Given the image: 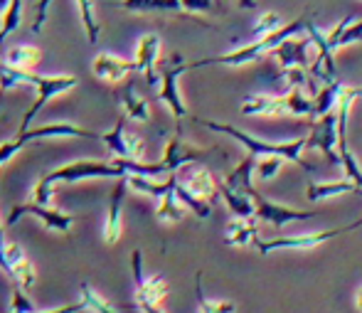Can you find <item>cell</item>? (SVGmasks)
<instances>
[{"instance_id":"1","label":"cell","mask_w":362,"mask_h":313,"mask_svg":"<svg viewBox=\"0 0 362 313\" xmlns=\"http://www.w3.org/2000/svg\"><path fill=\"white\" fill-rule=\"evenodd\" d=\"M104 181V178H114V181H121V178H129L124 171H121L116 163H104V161H74L67 163L62 168H54V171L45 173L40 178V183L33 190V200L37 205H45L49 207L54 195V186L57 183H81V181Z\"/></svg>"},{"instance_id":"2","label":"cell","mask_w":362,"mask_h":313,"mask_svg":"<svg viewBox=\"0 0 362 313\" xmlns=\"http://www.w3.org/2000/svg\"><path fill=\"white\" fill-rule=\"evenodd\" d=\"M308 23H310V18H308V15H303V18L284 25L281 30H276V33L269 35V38L254 40V42L247 45V47H237V50H232V52H227V55H219V57H205V59H195V62H187V69H200V67H212V64L242 67V64H249V62H257V59H262L264 55L276 52V50L281 47L286 40L298 38L303 30H308Z\"/></svg>"},{"instance_id":"3","label":"cell","mask_w":362,"mask_h":313,"mask_svg":"<svg viewBox=\"0 0 362 313\" xmlns=\"http://www.w3.org/2000/svg\"><path fill=\"white\" fill-rule=\"evenodd\" d=\"M197 124L210 128L215 133H224V136H232L234 141H239L244 148L249 151V156L254 158H267V156H279L288 163H296L303 171H313L310 163L303 161V148L308 146V138H298V141H288V143H272V141H262V138L252 136L247 131H239V128L229 126V124H219V121H207V119H197Z\"/></svg>"},{"instance_id":"4","label":"cell","mask_w":362,"mask_h":313,"mask_svg":"<svg viewBox=\"0 0 362 313\" xmlns=\"http://www.w3.org/2000/svg\"><path fill=\"white\" fill-rule=\"evenodd\" d=\"M76 84H79V76L76 74H35L33 72V86H37V99H35V104L25 111L20 133L30 131V124H33L35 116H37L40 111L49 104V101L57 99V96H62L64 91L74 89Z\"/></svg>"},{"instance_id":"5","label":"cell","mask_w":362,"mask_h":313,"mask_svg":"<svg viewBox=\"0 0 362 313\" xmlns=\"http://www.w3.org/2000/svg\"><path fill=\"white\" fill-rule=\"evenodd\" d=\"M23 217H35L45 224L47 229H54L59 234H67L72 229V224L76 222L74 215H67V212H59V210H52V207H45V205H37V203H23V205H15L10 210L8 220H5V227H15Z\"/></svg>"},{"instance_id":"6","label":"cell","mask_w":362,"mask_h":313,"mask_svg":"<svg viewBox=\"0 0 362 313\" xmlns=\"http://www.w3.org/2000/svg\"><path fill=\"white\" fill-rule=\"evenodd\" d=\"M182 72H187V64L182 62L180 55H173L170 62L163 67V74H160V89H158V99L170 109V114L175 116L177 126L182 124V119L187 116V106L182 104V96L180 89H177V79H180Z\"/></svg>"},{"instance_id":"7","label":"cell","mask_w":362,"mask_h":313,"mask_svg":"<svg viewBox=\"0 0 362 313\" xmlns=\"http://www.w3.org/2000/svg\"><path fill=\"white\" fill-rule=\"evenodd\" d=\"M348 232L350 227H335V229H325V232H303V234H286V237H274V239H257L254 244H257V249L262 254H272V251L279 249H315L320 244Z\"/></svg>"},{"instance_id":"8","label":"cell","mask_w":362,"mask_h":313,"mask_svg":"<svg viewBox=\"0 0 362 313\" xmlns=\"http://www.w3.org/2000/svg\"><path fill=\"white\" fill-rule=\"evenodd\" d=\"M131 269H134L136 284V304H153L160 306V301L168 296V279L163 274L146 276L144 274V251L134 249L131 254Z\"/></svg>"},{"instance_id":"9","label":"cell","mask_w":362,"mask_h":313,"mask_svg":"<svg viewBox=\"0 0 362 313\" xmlns=\"http://www.w3.org/2000/svg\"><path fill=\"white\" fill-rule=\"evenodd\" d=\"M101 141L114 153L116 161H144L146 146H144V141H141V136L126 131V116H121L114 124V128L101 133Z\"/></svg>"},{"instance_id":"10","label":"cell","mask_w":362,"mask_h":313,"mask_svg":"<svg viewBox=\"0 0 362 313\" xmlns=\"http://www.w3.org/2000/svg\"><path fill=\"white\" fill-rule=\"evenodd\" d=\"M180 188H185L192 198L202 200V203H215L219 198V183L217 178L212 176V171H207L202 163H192V166H185L175 173Z\"/></svg>"},{"instance_id":"11","label":"cell","mask_w":362,"mask_h":313,"mask_svg":"<svg viewBox=\"0 0 362 313\" xmlns=\"http://www.w3.org/2000/svg\"><path fill=\"white\" fill-rule=\"evenodd\" d=\"M210 153H215V148L192 146V143H187L185 138L177 133V136H173L170 141H168L165 151H163L160 163L165 166L168 176H173V173H177L180 168L192 166V163H202L207 156H210Z\"/></svg>"},{"instance_id":"12","label":"cell","mask_w":362,"mask_h":313,"mask_svg":"<svg viewBox=\"0 0 362 313\" xmlns=\"http://www.w3.org/2000/svg\"><path fill=\"white\" fill-rule=\"evenodd\" d=\"M257 203V220L262 222H269L274 227H286L291 222H305V220H313L315 212L313 210H296V207H286V205L272 203V200H264L262 195L254 198Z\"/></svg>"},{"instance_id":"13","label":"cell","mask_w":362,"mask_h":313,"mask_svg":"<svg viewBox=\"0 0 362 313\" xmlns=\"http://www.w3.org/2000/svg\"><path fill=\"white\" fill-rule=\"evenodd\" d=\"M18 138L25 146H30V143L42 141V138H86V141H101V133L67 124V121H57V124H45L37 128H30L25 133H18Z\"/></svg>"},{"instance_id":"14","label":"cell","mask_w":362,"mask_h":313,"mask_svg":"<svg viewBox=\"0 0 362 313\" xmlns=\"http://www.w3.org/2000/svg\"><path fill=\"white\" fill-rule=\"evenodd\" d=\"M308 146L320 148L330 161L340 166V153H338L340 133H338V116H335V111H330V114H325L323 119L315 121L313 133L308 136Z\"/></svg>"},{"instance_id":"15","label":"cell","mask_w":362,"mask_h":313,"mask_svg":"<svg viewBox=\"0 0 362 313\" xmlns=\"http://www.w3.org/2000/svg\"><path fill=\"white\" fill-rule=\"evenodd\" d=\"M244 116H293L291 94H254L242 104Z\"/></svg>"},{"instance_id":"16","label":"cell","mask_w":362,"mask_h":313,"mask_svg":"<svg viewBox=\"0 0 362 313\" xmlns=\"http://www.w3.org/2000/svg\"><path fill=\"white\" fill-rule=\"evenodd\" d=\"M5 261H8V279L25 291L33 289L37 271H35V264L28 259V254H25L18 242L5 244Z\"/></svg>"},{"instance_id":"17","label":"cell","mask_w":362,"mask_h":313,"mask_svg":"<svg viewBox=\"0 0 362 313\" xmlns=\"http://www.w3.org/2000/svg\"><path fill=\"white\" fill-rule=\"evenodd\" d=\"M126 190H129V181H126V178L116 181L114 190H111L109 210H106V217H104V242L106 244H116L121 239V232H124V220H121V210H124Z\"/></svg>"},{"instance_id":"18","label":"cell","mask_w":362,"mask_h":313,"mask_svg":"<svg viewBox=\"0 0 362 313\" xmlns=\"http://www.w3.org/2000/svg\"><path fill=\"white\" fill-rule=\"evenodd\" d=\"M158 57H160V38H158L156 33L151 35H144V38L139 40V45H136V69L141 72V74L146 76L148 84H160V79H158L156 74V64H158Z\"/></svg>"},{"instance_id":"19","label":"cell","mask_w":362,"mask_h":313,"mask_svg":"<svg viewBox=\"0 0 362 313\" xmlns=\"http://www.w3.org/2000/svg\"><path fill=\"white\" fill-rule=\"evenodd\" d=\"M91 72H94L101 81L119 84V81H124L126 76L134 74V72H139V69H136L134 59H124V57H119V55L101 52L99 57L94 59V64H91Z\"/></svg>"},{"instance_id":"20","label":"cell","mask_w":362,"mask_h":313,"mask_svg":"<svg viewBox=\"0 0 362 313\" xmlns=\"http://www.w3.org/2000/svg\"><path fill=\"white\" fill-rule=\"evenodd\" d=\"M310 38H291L286 42L281 45V47L276 50V59L279 64H281V69H310V62H313V57L308 55V47H310Z\"/></svg>"},{"instance_id":"21","label":"cell","mask_w":362,"mask_h":313,"mask_svg":"<svg viewBox=\"0 0 362 313\" xmlns=\"http://www.w3.org/2000/svg\"><path fill=\"white\" fill-rule=\"evenodd\" d=\"M254 168H257V158L247 153V158H244L242 163H237V166L227 173L224 186H227L229 190H234V193L257 198L259 193H257V188H254Z\"/></svg>"},{"instance_id":"22","label":"cell","mask_w":362,"mask_h":313,"mask_svg":"<svg viewBox=\"0 0 362 313\" xmlns=\"http://www.w3.org/2000/svg\"><path fill=\"white\" fill-rule=\"evenodd\" d=\"M257 239H259L257 217L254 220L234 217L232 222L224 227V244H227V247H247V244L257 242Z\"/></svg>"},{"instance_id":"23","label":"cell","mask_w":362,"mask_h":313,"mask_svg":"<svg viewBox=\"0 0 362 313\" xmlns=\"http://www.w3.org/2000/svg\"><path fill=\"white\" fill-rule=\"evenodd\" d=\"M355 193L362 195V190L350 181L310 183V186L305 188V200L313 203V205H318V203H325V200H330V198H338V195H355Z\"/></svg>"},{"instance_id":"24","label":"cell","mask_w":362,"mask_h":313,"mask_svg":"<svg viewBox=\"0 0 362 313\" xmlns=\"http://www.w3.org/2000/svg\"><path fill=\"white\" fill-rule=\"evenodd\" d=\"M40 62H42V52L35 45H15L3 52V64L18 72H33Z\"/></svg>"},{"instance_id":"25","label":"cell","mask_w":362,"mask_h":313,"mask_svg":"<svg viewBox=\"0 0 362 313\" xmlns=\"http://www.w3.org/2000/svg\"><path fill=\"white\" fill-rule=\"evenodd\" d=\"M219 198L224 200V205H227L234 217H242V220L257 217V203H254V198H249V195L234 193V190H229L224 183H219Z\"/></svg>"},{"instance_id":"26","label":"cell","mask_w":362,"mask_h":313,"mask_svg":"<svg viewBox=\"0 0 362 313\" xmlns=\"http://www.w3.org/2000/svg\"><path fill=\"white\" fill-rule=\"evenodd\" d=\"M121 106H124V116L126 119H134L139 124H146L151 119V106L144 96L136 94L134 84H129L124 91H121Z\"/></svg>"},{"instance_id":"27","label":"cell","mask_w":362,"mask_h":313,"mask_svg":"<svg viewBox=\"0 0 362 313\" xmlns=\"http://www.w3.org/2000/svg\"><path fill=\"white\" fill-rule=\"evenodd\" d=\"M156 217H158V222H160V224H177L182 217H185V205L177 200L175 190H173V193H168L165 198L158 200Z\"/></svg>"},{"instance_id":"28","label":"cell","mask_w":362,"mask_h":313,"mask_svg":"<svg viewBox=\"0 0 362 313\" xmlns=\"http://www.w3.org/2000/svg\"><path fill=\"white\" fill-rule=\"evenodd\" d=\"M119 5L134 13H182L180 0H121Z\"/></svg>"},{"instance_id":"29","label":"cell","mask_w":362,"mask_h":313,"mask_svg":"<svg viewBox=\"0 0 362 313\" xmlns=\"http://www.w3.org/2000/svg\"><path fill=\"white\" fill-rule=\"evenodd\" d=\"M195 294H197V309H200V313H234L237 311L234 301L207 299L205 291H202V271H197V276H195Z\"/></svg>"},{"instance_id":"30","label":"cell","mask_w":362,"mask_h":313,"mask_svg":"<svg viewBox=\"0 0 362 313\" xmlns=\"http://www.w3.org/2000/svg\"><path fill=\"white\" fill-rule=\"evenodd\" d=\"M79 3V13H81V25H84V33H86V40L91 45L99 42V23H96V10H94V0H76Z\"/></svg>"},{"instance_id":"31","label":"cell","mask_w":362,"mask_h":313,"mask_svg":"<svg viewBox=\"0 0 362 313\" xmlns=\"http://www.w3.org/2000/svg\"><path fill=\"white\" fill-rule=\"evenodd\" d=\"M338 153H340V166H343V171H345V181L355 183V186L362 190V168L358 166V161H355V156L348 148V143H340Z\"/></svg>"},{"instance_id":"32","label":"cell","mask_w":362,"mask_h":313,"mask_svg":"<svg viewBox=\"0 0 362 313\" xmlns=\"http://www.w3.org/2000/svg\"><path fill=\"white\" fill-rule=\"evenodd\" d=\"M79 291H81V301H84V306L89 311H94V313H119L116 306H111L109 301H106L99 291L91 289L89 284H81Z\"/></svg>"},{"instance_id":"33","label":"cell","mask_w":362,"mask_h":313,"mask_svg":"<svg viewBox=\"0 0 362 313\" xmlns=\"http://www.w3.org/2000/svg\"><path fill=\"white\" fill-rule=\"evenodd\" d=\"M281 15L279 13H264L257 18V23H254L252 28V40H262V38H269V35H274L276 30H281Z\"/></svg>"},{"instance_id":"34","label":"cell","mask_w":362,"mask_h":313,"mask_svg":"<svg viewBox=\"0 0 362 313\" xmlns=\"http://www.w3.org/2000/svg\"><path fill=\"white\" fill-rule=\"evenodd\" d=\"M284 158L279 156H267V158H257V168H254V178L262 183H269L279 176V171L284 168Z\"/></svg>"},{"instance_id":"35","label":"cell","mask_w":362,"mask_h":313,"mask_svg":"<svg viewBox=\"0 0 362 313\" xmlns=\"http://www.w3.org/2000/svg\"><path fill=\"white\" fill-rule=\"evenodd\" d=\"M20 18H23V0H13V3H10V10L5 13L3 23H0V45H3L5 38L20 25Z\"/></svg>"},{"instance_id":"36","label":"cell","mask_w":362,"mask_h":313,"mask_svg":"<svg viewBox=\"0 0 362 313\" xmlns=\"http://www.w3.org/2000/svg\"><path fill=\"white\" fill-rule=\"evenodd\" d=\"M353 42H362V20H353V23H350V28L345 30L338 40L328 38V47L333 50V52H335V50H340V47H348V45H353Z\"/></svg>"},{"instance_id":"37","label":"cell","mask_w":362,"mask_h":313,"mask_svg":"<svg viewBox=\"0 0 362 313\" xmlns=\"http://www.w3.org/2000/svg\"><path fill=\"white\" fill-rule=\"evenodd\" d=\"M10 313H40L37 306L30 301V296L25 294V289H20L18 284H13V296H10Z\"/></svg>"},{"instance_id":"38","label":"cell","mask_w":362,"mask_h":313,"mask_svg":"<svg viewBox=\"0 0 362 313\" xmlns=\"http://www.w3.org/2000/svg\"><path fill=\"white\" fill-rule=\"evenodd\" d=\"M23 148H25V143L20 141L18 136H15L13 141H5L3 146H0V168H3L5 163H10V161H13V158L18 156V153L23 151Z\"/></svg>"},{"instance_id":"39","label":"cell","mask_w":362,"mask_h":313,"mask_svg":"<svg viewBox=\"0 0 362 313\" xmlns=\"http://www.w3.org/2000/svg\"><path fill=\"white\" fill-rule=\"evenodd\" d=\"M182 10L187 15H195V13H212L217 10V0H180Z\"/></svg>"},{"instance_id":"40","label":"cell","mask_w":362,"mask_h":313,"mask_svg":"<svg viewBox=\"0 0 362 313\" xmlns=\"http://www.w3.org/2000/svg\"><path fill=\"white\" fill-rule=\"evenodd\" d=\"M52 5V0H37L35 5V23H33V33H40L45 28V20H47V10Z\"/></svg>"},{"instance_id":"41","label":"cell","mask_w":362,"mask_h":313,"mask_svg":"<svg viewBox=\"0 0 362 313\" xmlns=\"http://www.w3.org/2000/svg\"><path fill=\"white\" fill-rule=\"evenodd\" d=\"M84 301H76V304H69V306H62V309H52V311H40V313H79L84 311Z\"/></svg>"},{"instance_id":"42","label":"cell","mask_w":362,"mask_h":313,"mask_svg":"<svg viewBox=\"0 0 362 313\" xmlns=\"http://www.w3.org/2000/svg\"><path fill=\"white\" fill-rule=\"evenodd\" d=\"M5 237H3V227H0V269H3V274H8V261H5Z\"/></svg>"},{"instance_id":"43","label":"cell","mask_w":362,"mask_h":313,"mask_svg":"<svg viewBox=\"0 0 362 313\" xmlns=\"http://www.w3.org/2000/svg\"><path fill=\"white\" fill-rule=\"evenodd\" d=\"M141 309V313H165L160 306H153V304H136Z\"/></svg>"},{"instance_id":"44","label":"cell","mask_w":362,"mask_h":313,"mask_svg":"<svg viewBox=\"0 0 362 313\" xmlns=\"http://www.w3.org/2000/svg\"><path fill=\"white\" fill-rule=\"evenodd\" d=\"M10 3H13V0H0V20H3L5 13L10 10Z\"/></svg>"},{"instance_id":"45","label":"cell","mask_w":362,"mask_h":313,"mask_svg":"<svg viewBox=\"0 0 362 313\" xmlns=\"http://www.w3.org/2000/svg\"><path fill=\"white\" fill-rule=\"evenodd\" d=\"M237 3L239 5H242V8H247V10H254V8H257V0H237Z\"/></svg>"},{"instance_id":"46","label":"cell","mask_w":362,"mask_h":313,"mask_svg":"<svg viewBox=\"0 0 362 313\" xmlns=\"http://www.w3.org/2000/svg\"><path fill=\"white\" fill-rule=\"evenodd\" d=\"M355 306H358V311L362 313V286L355 291Z\"/></svg>"},{"instance_id":"47","label":"cell","mask_w":362,"mask_h":313,"mask_svg":"<svg viewBox=\"0 0 362 313\" xmlns=\"http://www.w3.org/2000/svg\"><path fill=\"white\" fill-rule=\"evenodd\" d=\"M348 227H350V232H353V229H358V227H362V217H360V220H355V222H353V224H348Z\"/></svg>"},{"instance_id":"48","label":"cell","mask_w":362,"mask_h":313,"mask_svg":"<svg viewBox=\"0 0 362 313\" xmlns=\"http://www.w3.org/2000/svg\"><path fill=\"white\" fill-rule=\"evenodd\" d=\"M353 96H355V99H360V96H362V86H353Z\"/></svg>"},{"instance_id":"49","label":"cell","mask_w":362,"mask_h":313,"mask_svg":"<svg viewBox=\"0 0 362 313\" xmlns=\"http://www.w3.org/2000/svg\"><path fill=\"white\" fill-rule=\"evenodd\" d=\"M0 104H3V91H0Z\"/></svg>"}]
</instances>
